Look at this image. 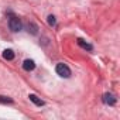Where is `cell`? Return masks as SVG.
I'll return each mask as SVG.
<instances>
[{
    "mask_svg": "<svg viewBox=\"0 0 120 120\" xmlns=\"http://www.w3.org/2000/svg\"><path fill=\"white\" fill-rule=\"evenodd\" d=\"M27 31L31 33L33 35H35V34L38 33V27H37V24H34V23H28V24H27Z\"/></svg>",
    "mask_w": 120,
    "mask_h": 120,
    "instance_id": "obj_7",
    "label": "cell"
},
{
    "mask_svg": "<svg viewBox=\"0 0 120 120\" xmlns=\"http://www.w3.org/2000/svg\"><path fill=\"white\" fill-rule=\"evenodd\" d=\"M55 71H56V74L59 75V76H62V78H69L71 76V69L68 68V65H65V64H58L56 67H55Z\"/></svg>",
    "mask_w": 120,
    "mask_h": 120,
    "instance_id": "obj_2",
    "label": "cell"
},
{
    "mask_svg": "<svg viewBox=\"0 0 120 120\" xmlns=\"http://www.w3.org/2000/svg\"><path fill=\"white\" fill-rule=\"evenodd\" d=\"M3 58L7 59V61H11V59H14V52L11 49H4L3 51Z\"/></svg>",
    "mask_w": 120,
    "mask_h": 120,
    "instance_id": "obj_8",
    "label": "cell"
},
{
    "mask_svg": "<svg viewBox=\"0 0 120 120\" xmlns=\"http://www.w3.org/2000/svg\"><path fill=\"white\" fill-rule=\"evenodd\" d=\"M0 103H13V99L7 98V96H3V95H0Z\"/></svg>",
    "mask_w": 120,
    "mask_h": 120,
    "instance_id": "obj_9",
    "label": "cell"
},
{
    "mask_svg": "<svg viewBox=\"0 0 120 120\" xmlns=\"http://www.w3.org/2000/svg\"><path fill=\"white\" fill-rule=\"evenodd\" d=\"M28 98H30V100H31L35 106H42V105H44V100H41L37 95H33V93H31V95H28Z\"/></svg>",
    "mask_w": 120,
    "mask_h": 120,
    "instance_id": "obj_5",
    "label": "cell"
},
{
    "mask_svg": "<svg viewBox=\"0 0 120 120\" xmlns=\"http://www.w3.org/2000/svg\"><path fill=\"white\" fill-rule=\"evenodd\" d=\"M23 68L26 71H33L35 68V62L33 61V59H26V61L23 62Z\"/></svg>",
    "mask_w": 120,
    "mask_h": 120,
    "instance_id": "obj_4",
    "label": "cell"
},
{
    "mask_svg": "<svg viewBox=\"0 0 120 120\" xmlns=\"http://www.w3.org/2000/svg\"><path fill=\"white\" fill-rule=\"evenodd\" d=\"M9 27H10V30H11L13 33H19V31L21 30L23 24H21V21H20V19H19V17L11 16V17H10V20H9Z\"/></svg>",
    "mask_w": 120,
    "mask_h": 120,
    "instance_id": "obj_1",
    "label": "cell"
},
{
    "mask_svg": "<svg viewBox=\"0 0 120 120\" xmlns=\"http://www.w3.org/2000/svg\"><path fill=\"white\" fill-rule=\"evenodd\" d=\"M55 23H56L55 17H54V16H48V24H49L51 27H54V26H55Z\"/></svg>",
    "mask_w": 120,
    "mask_h": 120,
    "instance_id": "obj_10",
    "label": "cell"
},
{
    "mask_svg": "<svg viewBox=\"0 0 120 120\" xmlns=\"http://www.w3.org/2000/svg\"><path fill=\"white\" fill-rule=\"evenodd\" d=\"M103 102H105L106 105L113 106V105L116 103V98H114L112 93H105V95H103Z\"/></svg>",
    "mask_w": 120,
    "mask_h": 120,
    "instance_id": "obj_3",
    "label": "cell"
},
{
    "mask_svg": "<svg viewBox=\"0 0 120 120\" xmlns=\"http://www.w3.org/2000/svg\"><path fill=\"white\" fill-rule=\"evenodd\" d=\"M78 45H79V47H82L83 49H88V51H92V49H93V47H92L89 42H85L82 38H78Z\"/></svg>",
    "mask_w": 120,
    "mask_h": 120,
    "instance_id": "obj_6",
    "label": "cell"
}]
</instances>
